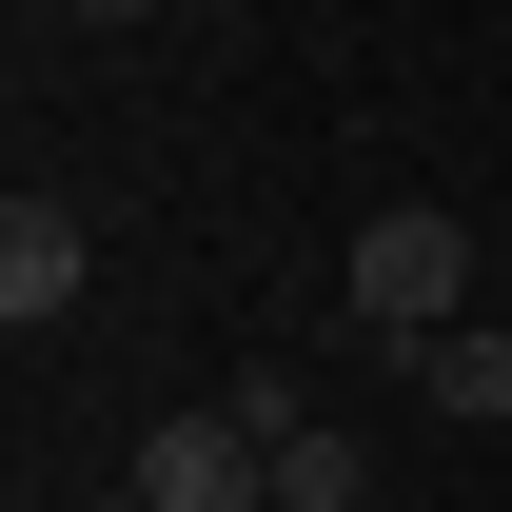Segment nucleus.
<instances>
[{"mask_svg": "<svg viewBox=\"0 0 512 512\" xmlns=\"http://www.w3.org/2000/svg\"><path fill=\"white\" fill-rule=\"evenodd\" d=\"M335 296H355V335H375V355H434V335L473 316V237H453L434 197H375V217H355V256H335Z\"/></svg>", "mask_w": 512, "mask_h": 512, "instance_id": "f257e3e1", "label": "nucleus"}, {"mask_svg": "<svg viewBox=\"0 0 512 512\" xmlns=\"http://www.w3.org/2000/svg\"><path fill=\"white\" fill-rule=\"evenodd\" d=\"M119 493H138V512H276V453H256V414L217 394V414H158V434H138Z\"/></svg>", "mask_w": 512, "mask_h": 512, "instance_id": "f03ea898", "label": "nucleus"}, {"mask_svg": "<svg viewBox=\"0 0 512 512\" xmlns=\"http://www.w3.org/2000/svg\"><path fill=\"white\" fill-rule=\"evenodd\" d=\"M79 276H99V237H79L60 197H0V335H60Z\"/></svg>", "mask_w": 512, "mask_h": 512, "instance_id": "7ed1b4c3", "label": "nucleus"}, {"mask_svg": "<svg viewBox=\"0 0 512 512\" xmlns=\"http://www.w3.org/2000/svg\"><path fill=\"white\" fill-rule=\"evenodd\" d=\"M394 375L434 394V414H512V316H453L434 355H394Z\"/></svg>", "mask_w": 512, "mask_h": 512, "instance_id": "20e7f679", "label": "nucleus"}, {"mask_svg": "<svg viewBox=\"0 0 512 512\" xmlns=\"http://www.w3.org/2000/svg\"><path fill=\"white\" fill-rule=\"evenodd\" d=\"M276 512H375V453L335 434V414H296L276 434Z\"/></svg>", "mask_w": 512, "mask_h": 512, "instance_id": "39448f33", "label": "nucleus"}, {"mask_svg": "<svg viewBox=\"0 0 512 512\" xmlns=\"http://www.w3.org/2000/svg\"><path fill=\"white\" fill-rule=\"evenodd\" d=\"M79 20H99V40H138V20H158V0H79Z\"/></svg>", "mask_w": 512, "mask_h": 512, "instance_id": "423d86ee", "label": "nucleus"}, {"mask_svg": "<svg viewBox=\"0 0 512 512\" xmlns=\"http://www.w3.org/2000/svg\"><path fill=\"white\" fill-rule=\"evenodd\" d=\"M178 20H237V0H178Z\"/></svg>", "mask_w": 512, "mask_h": 512, "instance_id": "0eeeda50", "label": "nucleus"}, {"mask_svg": "<svg viewBox=\"0 0 512 512\" xmlns=\"http://www.w3.org/2000/svg\"><path fill=\"white\" fill-rule=\"evenodd\" d=\"M79 512H138V493H79Z\"/></svg>", "mask_w": 512, "mask_h": 512, "instance_id": "6e6552de", "label": "nucleus"}]
</instances>
